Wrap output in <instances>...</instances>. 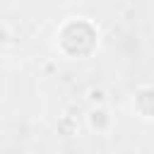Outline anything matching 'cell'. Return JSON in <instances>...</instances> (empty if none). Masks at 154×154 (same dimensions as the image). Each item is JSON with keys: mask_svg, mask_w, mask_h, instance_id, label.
Here are the masks:
<instances>
[{"mask_svg": "<svg viewBox=\"0 0 154 154\" xmlns=\"http://www.w3.org/2000/svg\"><path fill=\"white\" fill-rule=\"evenodd\" d=\"M99 26L87 17H67L55 29V51L65 60H89L99 51Z\"/></svg>", "mask_w": 154, "mask_h": 154, "instance_id": "obj_1", "label": "cell"}, {"mask_svg": "<svg viewBox=\"0 0 154 154\" xmlns=\"http://www.w3.org/2000/svg\"><path fill=\"white\" fill-rule=\"evenodd\" d=\"M132 113L140 120H154V84H140L132 91Z\"/></svg>", "mask_w": 154, "mask_h": 154, "instance_id": "obj_2", "label": "cell"}, {"mask_svg": "<svg viewBox=\"0 0 154 154\" xmlns=\"http://www.w3.org/2000/svg\"><path fill=\"white\" fill-rule=\"evenodd\" d=\"M87 125H89V130H94L99 135L108 132L111 125H113V116L108 113L106 106H91V111L87 113Z\"/></svg>", "mask_w": 154, "mask_h": 154, "instance_id": "obj_3", "label": "cell"}, {"mask_svg": "<svg viewBox=\"0 0 154 154\" xmlns=\"http://www.w3.org/2000/svg\"><path fill=\"white\" fill-rule=\"evenodd\" d=\"M87 101H89L91 106H106V101H108V91H106L103 87H89V91H87Z\"/></svg>", "mask_w": 154, "mask_h": 154, "instance_id": "obj_4", "label": "cell"}, {"mask_svg": "<svg viewBox=\"0 0 154 154\" xmlns=\"http://www.w3.org/2000/svg\"><path fill=\"white\" fill-rule=\"evenodd\" d=\"M58 130L65 132L67 137H70V135H77V123H75L70 116H63V118L58 120Z\"/></svg>", "mask_w": 154, "mask_h": 154, "instance_id": "obj_5", "label": "cell"}]
</instances>
